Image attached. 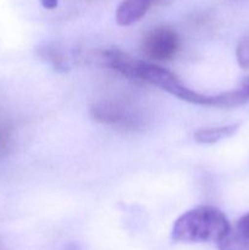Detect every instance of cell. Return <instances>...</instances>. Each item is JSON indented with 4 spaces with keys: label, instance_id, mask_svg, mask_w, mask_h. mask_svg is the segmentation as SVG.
<instances>
[{
    "label": "cell",
    "instance_id": "6da1fadb",
    "mask_svg": "<svg viewBox=\"0 0 249 250\" xmlns=\"http://www.w3.org/2000/svg\"><path fill=\"white\" fill-rule=\"evenodd\" d=\"M229 227L231 225L221 210L203 205L188 210L176 220L172 239L180 243H219Z\"/></svg>",
    "mask_w": 249,
    "mask_h": 250
},
{
    "label": "cell",
    "instance_id": "7a4b0ae2",
    "mask_svg": "<svg viewBox=\"0 0 249 250\" xmlns=\"http://www.w3.org/2000/svg\"><path fill=\"white\" fill-rule=\"evenodd\" d=\"M138 81L156 85L160 89L175 95L178 99L190 103V104L205 105V106H216L217 105L216 94L207 95L195 92V90L186 87L181 82L180 78L173 75L171 71L160 67L158 65L145 62V61L141 60V62H139Z\"/></svg>",
    "mask_w": 249,
    "mask_h": 250
},
{
    "label": "cell",
    "instance_id": "3957f363",
    "mask_svg": "<svg viewBox=\"0 0 249 250\" xmlns=\"http://www.w3.org/2000/svg\"><path fill=\"white\" fill-rule=\"evenodd\" d=\"M180 48V36L167 26H159L146 32L141 44L142 53L155 61L171 60L177 55Z\"/></svg>",
    "mask_w": 249,
    "mask_h": 250
},
{
    "label": "cell",
    "instance_id": "277c9868",
    "mask_svg": "<svg viewBox=\"0 0 249 250\" xmlns=\"http://www.w3.org/2000/svg\"><path fill=\"white\" fill-rule=\"evenodd\" d=\"M93 120L107 126L120 127L122 129H134L141 120L128 106L114 100H102L90 106Z\"/></svg>",
    "mask_w": 249,
    "mask_h": 250
},
{
    "label": "cell",
    "instance_id": "5b68a950",
    "mask_svg": "<svg viewBox=\"0 0 249 250\" xmlns=\"http://www.w3.org/2000/svg\"><path fill=\"white\" fill-rule=\"evenodd\" d=\"M100 59L103 62L116 72L121 73L124 77L129 80L138 81V66L141 60H136L129 56L128 54L124 53L117 49H110L100 53Z\"/></svg>",
    "mask_w": 249,
    "mask_h": 250
},
{
    "label": "cell",
    "instance_id": "8992f818",
    "mask_svg": "<svg viewBox=\"0 0 249 250\" xmlns=\"http://www.w3.org/2000/svg\"><path fill=\"white\" fill-rule=\"evenodd\" d=\"M217 247L219 250H249V212L229 227Z\"/></svg>",
    "mask_w": 249,
    "mask_h": 250
},
{
    "label": "cell",
    "instance_id": "52a82bcc",
    "mask_svg": "<svg viewBox=\"0 0 249 250\" xmlns=\"http://www.w3.org/2000/svg\"><path fill=\"white\" fill-rule=\"evenodd\" d=\"M155 0H122L116 10V22L120 26H131L148 12Z\"/></svg>",
    "mask_w": 249,
    "mask_h": 250
},
{
    "label": "cell",
    "instance_id": "ba28073f",
    "mask_svg": "<svg viewBox=\"0 0 249 250\" xmlns=\"http://www.w3.org/2000/svg\"><path fill=\"white\" fill-rule=\"evenodd\" d=\"M237 129H238V125L199 128L194 132V139L200 144H214L233 136Z\"/></svg>",
    "mask_w": 249,
    "mask_h": 250
},
{
    "label": "cell",
    "instance_id": "9c48e42d",
    "mask_svg": "<svg viewBox=\"0 0 249 250\" xmlns=\"http://www.w3.org/2000/svg\"><path fill=\"white\" fill-rule=\"evenodd\" d=\"M41 56L44 58L45 60H48L49 62L53 63L54 67L58 71H66L68 67L67 59L63 55V53H61L58 48L55 46H45V48L41 49Z\"/></svg>",
    "mask_w": 249,
    "mask_h": 250
},
{
    "label": "cell",
    "instance_id": "30bf717a",
    "mask_svg": "<svg viewBox=\"0 0 249 250\" xmlns=\"http://www.w3.org/2000/svg\"><path fill=\"white\" fill-rule=\"evenodd\" d=\"M237 62L242 68H249V34L238 43L236 49Z\"/></svg>",
    "mask_w": 249,
    "mask_h": 250
},
{
    "label": "cell",
    "instance_id": "8fae6325",
    "mask_svg": "<svg viewBox=\"0 0 249 250\" xmlns=\"http://www.w3.org/2000/svg\"><path fill=\"white\" fill-rule=\"evenodd\" d=\"M10 138H11V127L0 125V153H2L7 146Z\"/></svg>",
    "mask_w": 249,
    "mask_h": 250
},
{
    "label": "cell",
    "instance_id": "7c38bea8",
    "mask_svg": "<svg viewBox=\"0 0 249 250\" xmlns=\"http://www.w3.org/2000/svg\"><path fill=\"white\" fill-rule=\"evenodd\" d=\"M41 2L45 9L49 10H53L58 6V0H41Z\"/></svg>",
    "mask_w": 249,
    "mask_h": 250
},
{
    "label": "cell",
    "instance_id": "4fadbf2b",
    "mask_svg": "<svg viewBox=\"0 0 249 250\" xmlns=\"http://www.w3.org/2000/svg\"><path fill=\"white\" fill-rule=\"evenodd\" d=\"M239 88H242V89H243L244 92H246L247 94L249 95V76H248V77H244L243 80H242L241 87H239Z\"/></svg>",
    "mask_w": 249,
    "mask_h": 250
},
{
    "label": "cell",
    "instance_id": "5bb4252c",
    "mask_svg": "<svg viewBox=\"0 0 249 250\" xmlns=\"http://www.w3.org/2000/svg\"><path fill=\"white\" fill-rule=\"evenodd\" d=\"M0 250H5V248H4V244H2L1 239H0Z\"/></svg>",
    "mask_w": 249,
    "mask_h": 250
}]
</instances>
